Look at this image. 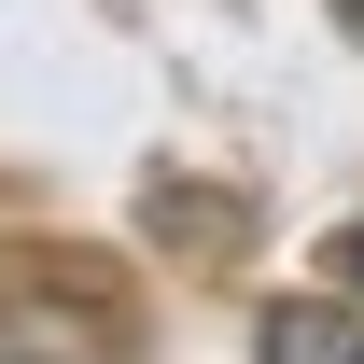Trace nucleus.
<instances>
[{
	"instance_id": "obj_3",
	"label": "nucleus",
	"mask_w": 364,
	"mask_h": 364,
	"mask_svg": "<svg viewBox=\"0 0 364 364\" xmlns=\"http://www.w3.org/2000/svg\"><path fill=\"white\" fill-rule=\"evenodd\" d=\"M336 280H350V294H364V225H350V238H336Z\"/></svg>"
},
{
	"instance_id": "obj_4",
	"label": "nucleus",
	"mask_w": 364,
	"mask_h": 364,
	"mask_svg": "<svg viewBox=\"0 0 364 364\" xmlns=\"http://www.w3.org/2000/svg\"><path fill=\"white\" fill-rule=\"evenodd\" d=\"M336 14H350V28H364V0H336Z\"/></svg>"
},
{
	"instance_id": "obj_1",
	"label": "nucleus",
	"mask_w": 364,
	"mask_h": 364,
	"mask_svg": "<svg viewBox=\"0 0 364 364\" xmlns=\"http://www.w3.org/2000/svg\"><path fill=\"white\" fill-rule=\"evenodd\" d=\"M0 364H112V309L70 280H0Z\"/></svg>"
},
{
	"instance_id": "obj_2",
	"label": "nucleus",
	"mask_w": 364,
	"mask_h": 364,
	"mask_svg": "<svg viewBox=\"0 0 364 364\" xmlns=\"http://www.w3.org/2000/svg\"><path fill=\"white\" fill-rule=\"evenodd\" d=\"M252 364H364V294H280L252 322Z\"/></svg>"
}]
</instances>
